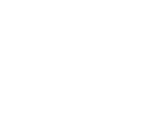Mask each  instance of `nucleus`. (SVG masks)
<instances>
[]
</instances>
